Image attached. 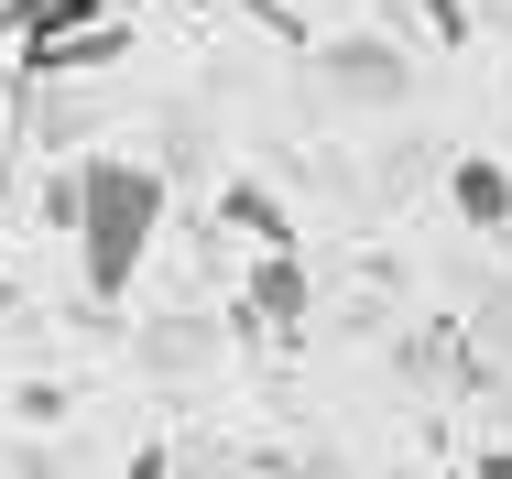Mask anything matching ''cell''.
Returning a JSON list of instances; mask_svg holds the SVG:
<instances>
[{
	"label": "cell",
	"instance_id": "8992f818",
	"mask_svg": "<svg viewBox=\"0 0 512 479\" xmlns=\"http://www.w3.org/2000/svg\"><path fill=\"white\" fill-rule=\"evenodd\" d=\"M0 22H11L22 44H44V33H77V22H99V0H0Z\"/></svg>",
	"mask_w": 512,
	"mask_h": 479
},
{
	"label": "cell",
	"instance_id": "277c9868",
	"mask_svg": "<svg viewBox=\"0 0 512 479\" xmlns=\"http://www.w3.org/2000/svg\"><path fill=\"white\" fill-rule=\"evenodd\" d=\"M240 316H262V327H295L306 316V251L284 240V251H251V305Z\"/></svg>",
	"mask_w": 512,
	"mask_h": 479
},
{
	"label": "cell",
	"instance_id": "30bf717a",
	"mask_svg": "<svg viewBox=\"0 0 512 479\" xmlns=\"http://www.w3.org/2000/svg\"><path fill=\"white\" fill-rule=\"evenodd\" d=\"M186 11H207V0H186Z\"/></svg>",
	"mask_w": 512,
	"mask_h": 479
},
{
	"label": "cell",
	"instance_id": "52a82bcc",
	"mask_svg": "<svg viewBox=\"0 0 512 479\" xmlns=\"http://www.w3.org/2000/svg\"><path fill=\"white\" fill-rule=\"evenodd\" d=\"M218 207H229V229H251V240H262V251H284V240H295V229H284V207H273V196L251 186V175H240V186L218 196Z\"/></svg>",
	"mask_w": 512,
	"mask_h": 479
},
{
	"label": "cell",
	"instance_id": "3957f363",
	"mask_svg": "<svg viewBox=\"0 0 512 479\" xmlns=\"http://www.w3.org/2000/svg\"><path fill=\"white\" fill-rule=\"evenodd\" d=\"M447 207H458L480 240H502V229H512V164H491V153H458V164H447Z\"/></svg>",
	"mask_w": 512,
	"mask_h": 479
},
{
	"label": "cell",
	"instance_id": "8fae6325",
	"mask_svg": "<svg viewBox=\"0 0 512 479\" xmlns=\"http://www.w3.org/2000/svg\"><path fill=\"white\" fill-rule=\"evenodd\" d=\"M447 479H469V469H447Z\"/></svg>",
	"mask_w": 512,
	"mask_h": 479
},
{
	"label": "cell",
	"instance_id": "5b68a950",
	"mask_svg": "<svg viewBox=\"0 0 512 479\" xmlns=\"http://www.w3.org/2000/svg\"><path fill=\"white\" fill-rule=\"evenodd\" d=\"M327 77H338L349 98H371V109H382V98H404V55H393V44H338V55H327Z\"/></svg>",
	"mask_w": 512,
	"mask_h": 479
},
{
	"label": "cell",
	"instance_id": "7a4b0ae2",
	"mask_svg": "<svg viewBox=\"0 0 512 479\" xmlns=\"http://www.w3.org/2000/svg\"><path fill=\"white\" fill-rule=\"evenodd\" d=\"M131 55V22H77V33H44V44H22V66L33 77H88V66H120Z\"/></svg>",
	"mask_w": 512,
	"mask_h": 479
},
{
	"label": "cell",
	"instance_id": "6da1fadb",
	"mask_svg": "<svg viewBox=\"0 0 512 479\" xmlns=\"http://www.w3.org/2000/svg\"><path fill=\"white\" fill-rule=\"evenodd\" d=\"M55 207H66V229H77V284L99 294V305H120V294L142 284L164 218H175V186H164L153 164H131V153H88Z\"/></svg>",
	"mask_w": 512,
	"mask_h": 479
},
{
	"label": "cell",
	"instance_id": "ba28073f",
	"mask_svg": "<svg viewBox=\"0 0 512 479\" xmlns=\"http://www.w3.org/2000/svg\"><path fill=\"white\" fill-rule=\"evenodd\" d=\"M469 479H512V447H480V458H469Z\"/></svg>",
	"mask_w": 512,
	"mask_h": 479
},
{
	"label": "cell",
	"instance_id": "9c48e42d",
	"mask_svg": "<svg viewBox=\"0 0 512 479\" xmlns=\"http://www.w3.org/2000/svg\"><path fill=\"white\" fill-rule=\"evenodd\" d=\"M131 479H164V447H142V458H131Z\"/></svg>",
	"mask_w": 512,
	"mask_h": 479
}]
</instances>
